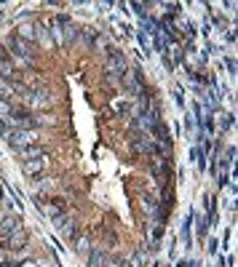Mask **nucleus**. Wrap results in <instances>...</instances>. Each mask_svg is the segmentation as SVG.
I'll return each mask as SVG.
<instances>
[{"label": "nucleus", "mask_w": 238, "mask_h": 267, "mask_svg": "<svg viewBox=\"0 0 238 267\" xmlns=\"http://www.w3.org/2000/svg\"><path fill=\"white\" fill-rule=\"evenodd\" d=\"M129 64H126V56L121 51H110L107 54V62H104V72H107L110 80H121L123 75H126Z\"/></svg>", "instance_id": "obj_1"}, {"label": "nucleus", "mask_w": 238, "mask_h": 267, "mask_svg": "<svg viewBox=\"0 0 238 267\" xmlns=\"http://www.w3.org/2000/svg\"><path fill=\"white\" fill-rule=\"evenodd\" d=\"M6 142L16 150H24V147H32L37 145V134L35 131H24V128H8L6 131Z\"/></svg>", "instance_id": "obj_2"}, {"label": "nucleus", "mask_w": 238, "mask_h": 267, "mask_svg": "<svg viewBox=\"0 0 238 267\" xmlns=\"http://www.w3.org/2000/svg\"><path fill=\"white\" fill-rule=\"evenodd\" d=\"M24 104H27V107H32V110L51 107L54 97H51V91H46V88H32V91L24 94Z\"/></svg>", "instance_id": "obj_3"}, {"label": "nucleus", "mask_w": 238, "mask_h": 267, "mask_svg": "<svg viewBox=\"0 0 238 267\" xmlns=\"http://www.w3.org/2000/svg\"><path fill=\"white\" fill-rule=\"evenodd\" d=\"M8 49L14 51V56H16L22 64H27V62L32 59V43H30V40H22L19 35H14L11 40H8Z\"/></svg>", "instance_id": "obj_4"}, {"label": "nucleus", "mask_w": 238, "mask_h": 267, "mask_svg": "<svg viewBox=\"0 0 238 267\" xmlns=\"http://www.w3.org/2000/svg\"><path fill=\"white\" fill-rule=\"evenodd\" d=\"M16 230H22V219L19 216H3L0 219V243H3L8 235H14Z\"/></svg>", "instance_id": "obj_5"}, {"label": "nucleus", "mask_w": 238, "mask_h": 267, "mask_svg": "<svg viewBox=\"0 0 238 267\" xmlns=\"http://www.w3.org/2000/svg\"><path fill=\"white\" fill-rule=\"evenodd\" d=\"M46 166H49V155H41V158L24 160V163H22V171H24L27 176H37V174H43Z\"/></svg>", "instance_id": "obj_6"}, {"label": "nucleus", "mask_w": 238, "mask_h": 267, "mask_svg": "<svg viewBox=\"0 0 238 267\" xmlns=\"http://www.w3.org/2000/svg\"><path fill=\"white\" fill-rule=\"evenodd\" d=\"M27 243V233L24 230H16L14 235H8L3 243H0V249H8V251H22Z\"/></svg>", "instance_id": "obj_7"}, {"label": "nucleus", "mask_w": 238, "mask_h": 267, "mask_svg": "<svg viewBox=\"0 0 238 267\" xmlns=\"http://www.w3.org/2000/svg\"><path fill=\"white\" fill-rule=\"evenodd\" d=\"M37 206H41V211L49 214L51 219H56V216L64 214V203H62V200H41Z\"/></svg>", "instance_id": "obj_8"}, {"label": "nucleus", "mask_w": 238, "mask_h": 267, "mask_svg": "<svg viewBox=\"0 0 238 267\" xmlns=\"http://www.w3.org/2000/svg\"><path fill=\"white\" fill-rule=\"evenodd\" d=\"M19 94V88L16 85H11L6 78H0V102H11L14 97Z\"/></svg>", "instance_id": "obj_9"}, {"label": "nucleus", "mask_w": 238, "mask_h": 267, "mask_svg": "<svg viewBox=\"0 0 238 267\" xmlns=\"http://www.w3.org/2000/svg\"><path fill=\"white\" fill-rule=\"evenodd\" d=\"M14 75H16V70H14L11 59H8V54L0 51V78H14Z\"/></svg>", "instance_id": "obj_10"}, {"label": "nucleus", "mask_w": 238, "mask_h": 267, "mask_svg": "<svg viewBox=\"0 0 238 267\" xmlns=\"http://www.w3.org/2000/svg\"><path fill=\"white\" fill-rule=\"evenodd\" d=\"M104 262H107V254H104L102 249L89 251V267H104Z\"/></svg>", "instance_id": "obj_11"}, {"label": "nucleus", "mask_w": 238, "mask_h": 267, "mask_svg": "<svg viewBox=\"0 0 238 267\" xmlns=\"http://www.w3.org/2000/svg\"><path fill=\"white\" fill-rule=\"evenodd\" d=\"M75 251H78V254H89L91 251V238L89 235H75Z\"/></svg>", "instance_id": "obj_12"}, {"label": "nucleus", "mask_w": 238, "mask_h": 267, "mask_svg": "<svg viewBox=\"0 0 238 267\" xmlns=\"http://www.w3.org/2000/svg\"><path fill=\"white\" fill-rule=\"evenodd\" d=\"M19 155H22L24 160H32V158H41V155H46V150H43V147H37V145H32V147L19 150Z\"/></svg>", "instance_id": "obj_13"}, {"label": "nucleus", "mask_w": 238, "mask_h": 267, "mask_svg": "<svg viewBox=\"0 0 238 267\" xmlns=\"http://www.w3.org/2000/svg\"><path fill=\"white\" fill-rule=\"evenodd\" d=\"M145 264H147V254L145 251H137V254H131L129 264H123V267H145Z\"/></svg>", "instance_id": "obj_14"}, {"label": "nucleus", "mask_w": 238, "mask_h": 267, "mask_svg": "<svg viewBox=\"0 0 238 267\" xmlns=\"http://www.w3.org/2000/svg\"><path fill=\"white\" fill-rule=\"evenodd\" d=\"M110 110L115 112V115H126V112H129V102L126 99H112Z\"/></svg>", "instance_id": "obj_15"}, {"label": "nucleus", "mask_w": 238, "mask_h": 267, "mask_svg": "<svg viewBox=\"0 0 238 267\" xmlns=\"http://www.w3.org/2000/svg\"><path fill=\"white\" fill-rule=\"evenodd\" d=\"M104 267H123V262H121V259H118V262L112 259V262H104Z\"/></svg>", "instance_id": "obj_16"}, {"label": "nucleus", "mask_w": 238, "mask_h": 267, "mask_svg": "<svg viewBox=\"0 0 238 267\" xmlns=\"http://www.w3.org/2000/svg\"><path fill=\"white\" fill-rule=\"evenodd\" d=\"M19 267H37L35 262H24V264H19Z\"/></svg>", "instance_id": "obj_17"}]
</instances>
